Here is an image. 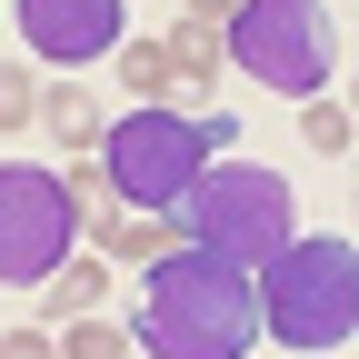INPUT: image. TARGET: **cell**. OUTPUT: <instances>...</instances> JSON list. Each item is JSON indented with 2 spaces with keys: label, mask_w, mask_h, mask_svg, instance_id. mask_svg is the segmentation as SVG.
<instances>
[{
  "label": "cell",
  "mask_w": 359,
  "mask_h": 359,
  "mask_svg": "<svg viewBox=\"0 0 359 359\" xmlns=\"http://www.w3.org/2000/svg\"><path fill=\"white\" fill-rule=\"evenodd\" d=\"M299 130H309V150H330V160H339V150L359 140V110H339V100H309V120H299Z\"/></svg>",
  "instance_id": "16"
},
{
  "label": "cell",
  "mask_w": 359,
  "mask_h": 359,
  "mask_svg": "<svg viewBox=\"0 0 359 359\" xmlns=\"http://www.w3.org/2000/svg\"><path fill=\"white\" fill-rule=\"evenodd\" d=\"M70 240H80L70 190L50 170L11 160V170H0V280H11V290H50L70 269Z\"/></svg>",
  "instance_id": "6"
},
{
  "label": "cell",
  "mask_w": 359,
  "mask_h": 359,
  "mask_svg": "<svg viewBox=\"0 0 359 359\" xmlns=\"http://www.w3.org/2000/svg\"><path fill=\"white\" fill-rule=\"evenodd\" d=\"M160 50H170V90H200V100H210L219 60H230V20H219V11H180L160 30Z\"/></svg>",
  "instance_id": "8"
},
{
  "label": "cell",
  "mask_w": 359,
  "mask_h": 359,
  "mask_svg": "<svg viewBox=\"0 0 359 359\" xmlns=\"http://www.w3.org/2000/svg\"><path fill=\"white\" fill-rule=\"evenodd\" d=\"M240 150V120L230 110H130V120H110V180H120V200H140L150 219H180L200 200V180Z\"/></svg>",
  "instance_id": "2"
},
{
  "label": "cell",
  "mask_w": 359,
  "mask_h": 359,
  "mask_svg": "<svg viewBox=\"0 0 359 359\" xmlns=\"http://www.w3.org/2000/svg\"><path fill=\"white\" fill-rule=\"evenodd\" d=\"M259 330L280 349H339V339H359V250L349 240H290L259 269Z\"/></svg>",
  "instance_id": "3"
},
{
  "label": "cell",
  "mask_w": 359,
  "mask_h": 359,
  "mask_svg": "<svg viewBox=\"0 0 359 359\" xmlns=\"http://www.w3.org/2000/svg\"><path fill=\"white\" fill-rule=\"evenodd\" d=\"M130 339L140 359H250L259 339V290L250 269H230L219 250H180L140 280V309H130Z\"/></svg>",
  "instance_id": "1"
},
{
  "label": "cell",
  "mask_w": 359,
  "mask_h": 359,
  "mask_svg": "<svg viewBox=\"0 0 359 359\" xmlns=\"http://www.w3.org/2000/svg\"><path fill=\"white\" fill-rule=\"evenodd\" d=\"M130 349H140V339L110 330V320H70V330H60V359H130Z\"/></svg>",
  "instance_id": "14"
},
{
  "label": "cell",
  "mask_w": 359,
  "mask_h": 359,
  "mask_svg": "<svg viewBox=\"0 0 359 359\" xmlns=\"http://www.w3.org/2000/svg\"><path fill=\"white\" fill-rule=\"evenodd\" d=\"M120 90L140 110H170V50H160V40H130V50H120Z\"/></svg>",
  "instance_id": "13"
},
{
  "label": "cell",
  "mask_w": 359,
  "mask_h": 359,
  "mask_svg": "<svg viewBox=\"0 0 359 359\" xmlns=\"http://www.w3.org/2000/svg\"><path fill=\"white\" fill-rule=\"evenodd\" d=\"M230 60L290 100H320L339 70V20L320 0H250V11H230Z\"/></svg>",
  "instance_id": "5"
},
{
  "label": "cell",
  "mask_w": 359,
  "mask_h": 359,
  "mask_svg": "<svg viewBox=\"0 0 359 359\" xmlns=\"http://www.w3.org/2000/svg\"><path fill=\"white\" fill-rule=\"evenodd\" d=\"M180 219H190L200 250H219L230 269H250V280L290 250V190H280V170H259V160H219Z\"/></svg>",
  "instance_id": "4"
},
{
  "label": "cell",
  "mask_w": 359,
  "mask_h": 359,
  "mask_svg": "<svg viewBox=\"0 0 359 359\" xmlns=\"http://www.w3.org/2000/svg\"><path fill=\"white\" fill-rule=\"evenodd\" d=\"M40 110H50V100H40V80H30V60H11V70H0V130H30Z\"/></svg>",
  "instance_id": "15"
},
{
  "label": "cell",
  "mask_w": 359,
  "mask_h": 359,
  "mask_svg": "<svg viewBox=\"0 0 359 359\" xmlns=\"http://www.w3.org/2000/svg\"><path fill=\"white\" fill-rule=\"evenodd\" d=\"M110 280H120L110 259H70L60 280L40 290V320H100V299H110Z\"/></svg>",
  "instance_id": "11"
},
{
  "label": "cell",
  "mask_w": 359,
  "mask_h": 359,
  "mask_svg": "<svg viewBox=\"0 0 359 359\" xmlns=\"http://www.w3.org/2000/svg\"><path fill=\"white\" fill-rule=\"evenodd\" d=\"M349 210H359V200H349Z\"/></svg>",
  "instance_id": "18"
},
{
  "label": "cell",
  "mask_w": 359,
  "mask_h": 359,
  "mask_svg": "<svg viewBox=\"0 0 359 359\" xmlns=\"http://www.w3.org/2000/svg\"><path fill=\"white\" fill-rule=\"evenodd\" d=\"M100 250L110 259H130V269H160V259H180V250H190V219H110V230H100Z\"/></svg>",
  "instance_id": "10"
},
{
  "label": "cell",
  "mask_w": 359,
  "mask_h": 359,
  "mask_svg": "<svg viewBox=\"0 0 359 359\" xmlns=\"http://www.w3.org/2000/svg\"><path fill=\"white\" fill-rule=\"evenodd\" d=\"M40 120H50V140H70V160H100V150H110V110L90 100L80 80H60V90H50V110H40Z\"/></svg>",
  "instance_id": "9"
},
{
  "label": "cell",
  "mask_w": 359,
  "mask_h": 359,
  "mask_svg": "<svg viewBox=\"0 0 359 359\" xmlns=\"http://www.w3.org/2000/svg\"><path fill=\"white\" fill-rule=\"evenodd\" d=\"M0 359H60V339H50V330H11V339H0Z\"/></svg>",
  "instance_id": "17"
},
{
  "label": "cell",
  "mask_w": 359,
  "mask_h": 359,
  "mask_svg": "<svg viewBox=\"0 0 359 359\" xmlns=\"http://www.w3.org/2000/svg\"><path fill=\"white\" fill-rule=\"evenodd\" d=\"M60 190H70V210L90 219V230H110V219H120V180H110V160H70Z\"/></svg>",
  "instance_id": "12"
},
{
  "label": "cell",
  "mask_w": 359,
  "mask_h": 359,
  "mask_svg": "<svg viewBox=\"0 0 359 359\" xmlns=\"http://www.w3.org/2000/svg\"><path fill=\"white\" fill-rule=\"evenodd\" d=\"M20 40L40 60L80 70V60H120L130 50V20H120V0H20Z\"/></svg>",
  "instance_id": "7"
}]
</instances>
